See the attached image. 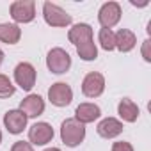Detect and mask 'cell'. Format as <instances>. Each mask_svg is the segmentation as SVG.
I'll return each instance as SVG.
<instances>
[{"label": "cell", "mask_w": 151, "mask_h": 151, "mask_svg": "<svg viewBox=\"0 0 151 151\" xmlns=\"http://www.w3.org/2000/svg\"><path fill=\"white\" fill-rule=\"evenodd\" d=\"M68 39L75 45L77 53L82 60H94L98 57V48L93 39V29L87 23H77L68 32Z\"/></svg>", "instance_id": "cell-1"}, {"label": "cell", "mask_w": 151, "mask_h": 151, "mask_svg": "<svg viewBox=\"0 0 151 151\" xmlns=\"http://www.w3.org/2000/svg\"><path fill=\"white\" fill-rule=\"evenodd\" d=\"M60 139L66 146L75 147L86 139V124L78 123L75 117L64 119L60 124Z\"/></svg>", "instance_id": "cell-2"}, {"label": "cell", "mask_w": 151, "mask_h": 151, "mask_svg": "<svg viewBox=\"0 0 151 151\" xmlns=\"http://www.w3.org/2000/svg\"><path fill=\"white\" fill-rule=\"evenodd\" d=\"M43 16L45 22L50 27H68L71 25V14H68L62 7L52 4V2H45L43 4Z\"/></svg>", "instance_id": "cell-3"}, {"label": "cell", "mask_w": 151, "mask_h": 151, "mask_svg": "<svg viewBox=\"0 0 151 151\" xmlns=\"http://www.w3.org/2000/svg\"><path fill=\"white\" fill-rule=\"evenodd\" d=\"M46 66L52 73L62 75L71 68V57L64 48H52L46 57Z\"/></svg>", "instance_id": "cell-4"}, {"label": "cell", "mask_w": 151, "mask_h": 151, "mask_svg": "<svg viewBox=\"0 0 151 151\" xmlns=\"http://www.w3.org/2000/svg\"><path fill=\"white\" fill-rule=\"evenodd\" d=\"M11 18L16 23H30L36 18L34 0H16L11 4Z\"/></svg>", "instance_id": "cell-5"}, {"label": "cell", "mask_w": 151, "mask_h": 151, "mask_svg": "<svg viewBox=\"0 0 151 151\" xmlns=\"http://www.w3.org/2000/svg\"><path fill=\"white\" fill-rule=\"evenodd\" d=\"M105 91V78L101 73L91 71L86 75V78L82 82V93L87 98H98L101 96V93Z\"/></svg>", "instance_id": "cell-6"}, {"label": "cell", "mask_w": 151, "mask_h": 151, "mask_svg": "<svg viewBox=\"0 0 151 151\" xmlns=\"http://www.w3.org/2000/svg\"><path fill=\"white\" fill-rule=\"evenodd\" d=\"M14 80L23 91H30L36 84V69L30 62H20L14 68Z\"/></svg>", "instance_id": "cell-7"}, {"label": "cell", "mask_w": 151, "mask_h": 151, "mask_svg": "<svg viewBox=\"0 0 151 151\" xmlns=\"http://www.w3.org/2000/svg\"><path fill=\"white\" fill-rule=\"evenodd\" d=\"M121 20V6L117 2H107L101 6L100 13H98V22L101 23L103 29H112L114 25H117Z\"/></svg>", "instance_id": "cell-8"}, {"label": "cell", "mask_w": 151, "mask_h": 151, "mask_svg": "<svg viewBox=\"0 0 151 151\" xmlns=\"http://www.w3.org/2000/svg\"><path fill=\"white\" fill-rule=\"evenodd\" d=\"M48 100L55 105V107H66L73 101V91L68 84L64 82H57L48 89Z\"/></svg>", "instance_id": "cell-9"}, {"label": "cell", "mask_w": 151, "mask_h": 151, "mask_svg": "<svg viewBox=\"0 0 151 151\" xmlns=\"http://www.w3.org/2000/svg\"><path fill=\"white\" fill-rule=\"evenodd\" d=\"M53 139V128L48 123H36L29 130V140L34 146H45Z\"/></svg>", "instance_id": "cell-10"}, {"label": "cell", "mask_w": 151, "mask_h": 151, "mask_svg": "<svg viewBox=\"0 0 151 151\" xmlns=\"http://www.w3.org/2000/svg\"><path fill=\"white\" fill-rule=\"evenodd\" d=\"M27 119H29V117H27L20 109H18V110H9V112H6V116H4V124H6V128H7L9 133L18 135V133H22V132L25 130Z\"/></svg>", "instance_id": "cell-11"}, {"label": "cell", "mask_w": 151, "mask_h": 151, "mask_svg": "<svg viewBox=\"0 0 151 151\" xmlns=\"http://www.w3.org/2000/svg\"><path fill=\"white\" fill-rule=\"evenodd\" d=\"M20 110L27 116V117H37L45 112V101L41 96L37 94H29L27 98L22 100L20 103Z\"/></svg>", "instance_id": "cell-12"}, {"label": "cell", "mask_w": 151, "mask_h": 151, "mask_svg": "<svg viewBox=\"0 0 151 151\" xmlns=\"http://www.w3.org/2000/svg\"><path fill=\"white\" fill-rule=\"evenodd\" d=\"M100 116H101V110H100V107L94 105V103H80V105L77 107V110H75V119H77L78 123H82V124L93 123V121H96Z\"/></svg>", "instance_id": "cell-13"}, {"label": "cell", "mask_w": 151, "mask_h": 151, "mask_svg": "<svg viewBox=\"0 0 151 151\" xmlns=\"http://www.w3.org/2000/svg\"><path fill=\"white\" fill-rule=\"evenodd\" d=\"M98 135L103 139H114L123 132V123L116 117H105L103 121L98 123Z\"/></svg>", "instance_id": "cell-14"}, {"label": "cell", "mask_w": 151, "mask_h": 151, "mask_svg": "<svg viewBox=\"0 0 151 151\" xmlns=\"http://www.w3.org/2000/svg\"><path fill=\"white\" fill-rule=\"evenodd\" d=\"M114 36H116V48H117L119 52H123V53L133 50L135 45H137L135 34H133L132 30H128V29H119Z\"/></svg>", "instance_id": "cell-15"}, {"label": "cell", "mask_w": 151, "mask_h": 151, "mask_svg": "<svg viewBox=\"0 0 151 151\" xmlns=\"http://www.w3.org/2000/svg\"><path fill=\"white\" fill-rule=\"evenodd\" d=\"M117 114L121 116L123 121H126V123H135L137 117H139V114H140V110H139V107H137L132 100L124 98V100H121L119 105H117Z\"/></svg>", "instance_id": "cell-16"}, {"label": "cell", "mask_w": 151, "mask_h": 151, "mask_svg": "<svg viewBox=\"0 0 151 151\" xmlns=\"http://www.w3.org/2000/svg\"><path fill=\"white\" fill-rule=\"evenodd\" d=\"M22 37V29L16 23H0V41L7 45H16Z\"/></svg>", "instance_id": "cell-17"}, {"label": "cell", "mask_w": 151, "mask_h": 151, "mask_svg": "<svg viewBox=\"0 0 151 151\" xmlns=\"http://www.w3.org/2000/svg\"><path fill=\"white\" fill-rule=\"evenodd\" d=\"M98 39H100V45H101V48H103V50L110 52V50H114V48H116V36H114L112 29H101V30H100Z\"/></svg>", "instance_id": "cell-18"}, {"label": "cell", "mask_w": 151, "mask_h": 151, "mask_svg": "<svg viewBox=\"0 0 151 151\" xmlns=\"http://www.w3.org/2000/svg\"><path fill=\"white\" fill-rule=\"evenodd\" d=\"M16 91V87L13 86V82L9 80V77L6 75H0V98H9L13 96Z\"/></svg>", "instance_id": "cell-19"}, {"label": "cell", "mask_w": 151, "mask_h": 151, "mask_svg": "<svg viewBox=\"0 0 151 151\" xmlns=\"http://www.w3.org/2000/svg\"><path fill=\"white\" fill-rule=\"evenodd\" d=\"M11 151H34V147H32V144H30V142L18 140V142H14V144H13Z\"/></svg>", "instance_id": "cell-20"}, {"label": "cell", "mask_w": 151, "mask_h": 151, "mask_svg": "<svg viewBox=\"0 0 151 151\" xmlns=\"http://www.w3.org/2000/svg\"><path fill=\"white\" fill-rule=\"evenodd\" d=\"M112 151H133V146L130 142L119 140V142H114L112 144Z\"/></svg>", "instance_id": "cell-21"}, {"label": "cell", "mask_w": 151, "mask_h": 151, "mask_svg": "<svg viewBox=\"0 0 151 151\" xmlns=\"http://www.w3.org/2000/svg\"><path fill=\"white\" fill-rule=\"evenodd\" d=\"M142 57L146 62H151V41L149 39H146L142 43Z\"/></svg>", "instance_id": "cell-22"}, {"label": "cell", "mask_w": 151, "mask_h": 151, "mask_svg": "<svg viewBox=\"0 0 151 151\" xmlns=\"http://www.w3.org/2000/svg\"><path fill=\"white\" fill-rule=\"evenodd\" d=\"M2 62H4V52L0 50V66H2Z\"/></svg>", "instance_id": "cell-23"}, {"label": "cell", "mask_w": 151, "mask_h": 151, "mask_svg": "<svg viewBox=\"0 0 151 151\" xmlns=\"http://www.w3.org/2000/svg\"><path fill=\"white\" fill-rule=\"evenodd\" d=\"M45 151H60L59 147H48V149H45Z\"/></svg>", "instance_id": "cell-24"}, {"label": "cell", "mask_w": 151, "mask_h": 151, "mask_svg": "<svg viewBox=\"0 0 151 151\" xmlns=\"http://www.w3.org/2000/svg\"><path fill=\"white\" fill-rule=\"evenodd\" d=\"M0 142H2V132H0Z\"/></svg>", "instance_id": "cell-25"}]
</instances>
